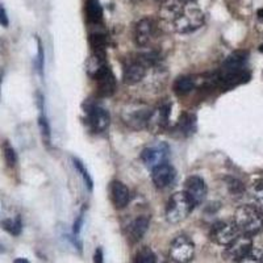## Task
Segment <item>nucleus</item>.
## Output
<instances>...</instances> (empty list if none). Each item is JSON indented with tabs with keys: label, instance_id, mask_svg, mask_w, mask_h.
<instances>
[{
	"label": "nucleus",
	"instance_id": "40",
	"mask_svg": "<svg viewBox=\"0 0 263 263\" xmlns=\"http://www.w3.org/2000/svg\"><path fill=\"white\" fill-rule=\"evenodd\" d=\"M156 2H163V0H156Z\"/></svg>",
	"mask_w": 263,
	"mask_h": 263
},
{
	"label": "nucleus",
	"instance_id": "3",
	"mask_svg": "<svg viewBox=\"0 0 263 263\" xmlns=\"http://www.w3.org/2000/svg\"><path fill=\"white\" fill-rule=\"evenodd\" d=\"M150 112L152 109L145 103H129L121 111V119L129 128L140 130L146 128Z\"/></svg>",
	"mask_w": 263,
	"mask_h": 263
},
{
	"label": "nucleus",
	"instance_id": "38",
	"mask_svg": "<svg viewBox=\"0 0 263 263\" xmlns=\"http://www.w3.org/2000/svg\"><path fill=\"white\" fill-rule=\"evenodd\" d=\"M259 51H260V53H263V44L259 46Z\"/></svg>",
	"mask_w": 263,
	"mask_h": 263
},
{
	"label": "nucleus",
	"instance_id": "39",
	"mask_svg": "<svg viewBox=\"0 0 263 263\" xmlns=\"http://www.w3.org/2000/svg\"><path fill=\"white\" fill-rule=\"evenodd\" d=\"M129 2H132V3H136V2H140V0H129Z\"/></svg>",
	"mask_w": 263,
	"mask_h": 263
},
{
	"label": "nucleus",
	"instance_id": "8",
	"mask_svg": "<svg viewBox=\"0 0 263 263\" xmlns=\"http://www.w3.org/2000/svg\"><path fill=\"white\" fill-rule=\"evenodd\" d=\"M86 123L93 133H103L109 126L111 119L104 108L96 104H88L86 109Z\"/></svg>",
	"mask_w": 263,
	"mask_h": 263
},
{
	"label": "nucleus",
	"instance_id": "34",
	"mask_svg": "<svg viewBox=\"0 0 263 263\" xmlns=\"http://www.w3.org/2000/svg\"><path fill=\"white\" fill-rule=\"evenodd\" d=\"M8 24L9 20L8 16H7L6 9H4V7L0 4V25H2V27H8Z\"/></svg>",
	"mask_w": 263,
	"mask_h": 263
},
{
	"label": "nucleus",
	"instance_id": "1",
	"mask_svg": "<svg viewBox=\"0 0 263 263\" xmlns=\"http://www.w3.org/2000/svg\"><path fill=\"white\" fill-rule=\"evenodd\" d=\"M234 224L241 234L255 236L263 229V212L254 205H241L234 213Z\"/></svg>",
	"mask_w": 263,
	"mask_h": 263
},
{
	"label": "nucleus",
	"instance_id": "2",
	"mask_svg": "<svg viewBox=\"0 0 263 263\" xmlns=\"http://www.w3.org/2000/svg\"><path fill=\"white\" fill-rule=\"evenodd\" d=\"M192 210H194V204L191 203L185 192H177L168 199L166 206V218L170 224H179L189 217Z\"/></svg>",
	"mask_w": 263,
	"mask_h": 263
},
{
	"label": "nucleus",
	"instance_id": "10",
	"mask_svg": "<svg viewBox=\"0 0 263 263\" xmlns=\"http://www.w3.org/2000/svg\"><path fill=\"white\" fill-rule=\"evenodd\" d=\"M168 146L164 142H159V144L152 145L142 150L141 153V161L144 162V164L149 168H156L159 164L166 163L168 158Z\"/></svg>",
	"mask_w": 263,
	"mask_h": 263
},
{
	"label": "nucleus",
	"instance_id": "31",
	"mask_svg": "<svg viewBox=\"0 0 263 263\" xmlns=\"http://www.w3.org/2000/svg\"><path fill=\"white\" fill-rule=\"evenodd\" d=\"M237 263H263V255L258 250L251 249L248 254L243 255L242 258H239Z\"/></svg>",
	"mask_w": 263,
	"mask_h": 263
},
{
	"label": "nucleus",
	"instance_id": "33",
	"mask_svg": "<svg viewBox=\"0 0 263 263\" xmlns=\"http://www.w3.org/2000/svg\"><path fill=\"white\" fill-rule=\"evenodd\" d=\"M229 189L232 194H236V195H241L243 192V185L242 183L238 182L236 179H232L229 182Z\"/></svg>",
	"mask_w": 263,
	"mask_h": 263
},
{
	"label": "nucleus",
	"instance_id": "22",
	"mask_svg": "<svg viewBox=\"0 0 263 263\" xmlns=\"http://www.w3.org/2000/svg\"><path fill=\"white\" fill-rule=\"evenodd\" d=\"M178 132L182 136H191L196 130V117L195 115L184 112L178 121Z\"/></svg>",
	"mask_w": 263,
	"mask_h": 263
},
{
	"label": "nucleus",
	"instance_id": "23",
	"mask_svg": "<svg viewBox=\"0 0 263 263\" xmlns=\"http://www.w3.org/2000/svg\"><path fill=\"white\" fill-rule=\"evenodd\" d=\"M86 17L91 24H99L103 20V8L99 0H87L86 2Z\"/></svg>",
	"mask_w": 263,
	"mask_h": 263
},
{
	"label": "nucleus",
	"instance_id": "18",
	"mask_svg": "<svg viewBox=\"0 0 263 263\" xmlns=\"http://www.w3.org/2000/svg\"><path fill=\"white\" fill-rule=\"evenodd\" d=\"M111 199L117 210H123L130 201V192L124 183L115 180L111 183Z\"/></svg>",
	"mask_w": 263,
	"mask_h": 263
},
{
	"label": "nucleus",
	"instance_id": "32",
	"mask_svg": "<svg viewBox=\"0 0 263 263\" xmlns=\"http://www.w3.org/2000/svg\"><path fill=\"white\" fill-rule=\"evenodd\" d=\"M135 263H157L156 255L150 249H142L137 254Z\"/></svg>",
	"mask_w": 263,
	"mask_h": 263
},
{
	"label": "nucleus",
	"instance_id": "20",
	"mask_svg": "<svg viewBox=\"0 0 263 263\" xmlns=\"http://www.w3.org/2000/svg\"><path fill=\"white\" fill-rule=\"evenodd\" d=\"M147 228H149V217L146 216H140L136 220L130 222L128 228V237L132 242H137L146 233Z\"/></svg>",
	"mask_w": 263,
	"mask_h": 263
},
{
	"label": "nucleus",
	"instance_id": "28",
	"mask_svg": "<svg viewBox=\"0 0 263 263\" xmlns=\"http://www.w3.org/2000/svg\"><path fill=\"white\" fill-rule=\"evenodd\" d=\"M40 108H41V115L39 117V125H40V130H41V136L42 140H44V144L50 145V126H49L48 119L42 112V107L40 104Z\"/></svg>",
	"mask_w": 263,
	"mask_h": 263
},
{
	"label": "nucleus",
	"instance_id": "9",
	"mask_svg": "<svg viewBox=\"0 0 263 263\" xmlns=\"http://www.w3.org/2000/svg\"><path fill=\"white\" fill-rule=\"evenodd\" d=\"M195 246L189 237L179 236L170 246V258L177 263H189L194 258Z\"/></svg>",
	"mask_w": 263,
	"mask_h": 263
},
{
	"label": "nucleus",
	"instance_id": "4",
	"mask_svg": "<svg viewBox=\"0 0 263 263\" xmlns=\"http://www.w3.org/2000/svg\"><path fill=\"white\" fill-rule=\"evenodd\" d=\"M204 23V13L200 9L187 7L183 15L170 27L171 30L177 33H191L199 29Z\"/></svg>",
	"mask_w": 263,
	"mask_h": 263
},
{
	"label": "nucleus",
	"instance_id": "35",
	"mask_svg": "<svg viewBox=\"0 0 263 263\" xmlns=\"http://www.w3.org/2000/svg\"><path fill=\"white\" fill-rule=\"evenodd\" d=\"M95 263H103V253L100 249H98L95 253Z\"/></svg>",
	"mask_w": 263,
	"mask_h": 263
},
{
	"label": "nucleus",
	"instance_id": "19",
	"mask_svg": "<svg viewBox=\"0 0 263 263\" xmlns=\"http://www.w3.org/2000/svg\"><path fill=\"white\" fill-rule=\"evenodd\" d=\"M249 54L248 51L237 50L232 53L229 57L225 60L221 66V71H233V70L246 69V62H248Z\"/></svg>",
	"mask_w": 263,
	"mask_h": 263
},
{
	"label": "nucleus",
	"instance_id": "25",
	"mask_svg": "<svg viewBox=\"0 0 263 263\" xmlns=\"http://www.w3.org/2000/svg\"><path fill=\"white\" fill-rule=\"evenodd\" d=\"M136 60H137L138 62L142 63V65L147 69V67H153V66H156L157 63H158L159 54L157 53V51H153V50L145 51V53L138 54Z\"/></svg>",
	"mask_w": 263,
	"mask_h": 263
},
{
	"label": "nucleus",
	"instance_id": "17",
	"mask_svg": "<svg viewBox=\"0 0 263 263\" xmlns=\"http://www.w3.org/2000/svg\"><path fill=\"white\" fill-rule=\"evenodd\" d=\"M146 67L137 60H132L128 65L124 67L123 72V79L124 83L133 86V84L140 83L146 75Z\"/></svg>",
	"mask_w": 263,
	"mask_h": 263
},
{
	"label": "nucleus",
	"instance_id": "24",
	"mask_svg": "<svg viewBox=\"0 0 263 263\" xmlns=\"http://www.w3.org/2000/svg\"><path fill=\"white\" fill-rule=\"evenodd\" d=\"M195 87V79L190 78V77H182L178 78L174 83V91L178 95H185V93L191 92Z\"/></svg>",
	"mask_w": 263,
	"mask_h": 263
},
{
	"label": "nucleus",
	"instance_id": "13",
	"mask_svg": "<svg viewBox=\"0 0 263 263\" xmlns=\"http://www.w3.org/2000/svg\"><path fill=\"white\" fill-rule=\"evenodd\" d=\"M157 32V25L150 17H144L138 21L135 27V42L140 48H144L150 44Z\"/></svg>",
	"mask_w": 263,
	"mask_h": 263
},
{
	"label": "nucleus",
	"instance_id": "11",
	"mask_svg": "<svg viewBox=\"0 0 263 263\" xmlns=\"http://www.w3.org/2000/svg\"><path fill=\"white\" fill-rule=\"evenodd\" d=\"M168 121H170V105L162 104L152 109L146 129L153 135H159L167 129Z\"/></svg>",
	"mask_w": 263,
	"mask_h": 263
},
{
	"label": "nucleus",
	"instance_id": "7",
	"mask_svg": "<svg viewBox=\"0 0 263 263\" xmlns=\"http://www.w3.org/2000/svg\"><path fill=\"white\" fill-rule=\"evenodd\" d=\"M239 230L237 229L234 222L218 221L212 227L210 237L213 242L221 246H228L239 236Z\"/></svg>",
	"mask_w": 263,
	"mask_h": 263
},
{
	"label": "nucleus",
	"instance_id": "37",
	"mask_svg": "<svg viewBox=\"0 0 263 263\" xmlns=\"http://www.w3.org/2000/svg\"><path fill=\"white\" fill-rule=\"evenodd\" d=\"M257 15H258V18H259V20H262V21H263V8H262V9H259V11H258Z\"/></svg>",
	"mask_w": 263,
	"mask_h": 263
},
{
	"label": "nucleus",
	"instance_id": "21",
	"mask_svg": "<svg viewBox=\"0 0 263 263\" xmlns=\"http://www.w3.org/2000/svg\"><path fill=\"white\" fill-rule=\"evenodd\" d=\"M90 46L92 49V55L100 60H105L107 51V37L103 33H92L90 36Z\"/></svg>",
	"mask_w": 263,
	"mask_h": 263
},
{
	"label": "nucleus",
	"instance_id": "27",
	"mask_svg": "<svg viewBox=\"0 0 263 263\" xmlns=\"http://www.w3.org/2000/svg\"><path fill=\"white\" fill-rule=\"evenodd\" d=\"M2 227L12 236H18L21 233V221L20 218H6L2 221Z\"/></svg>",
	"mask_w": 263,
	"mask_h": 263
},
{
	"label": "nucleus",
	"instance_id": "6",
	"mask_svg": "<svg viewBox=\"0 0 263 263\" xmlns=\"http://www.w3.org/2000/svg\"><path fill=\"white\" fill-rule=\"evenodd\" d=\"M250 71L248 69L233 70V71H220L215 78V84L222 91L233 90L236 87L250 81Z\"/></svg>",
	"mask_w": 263,
	"mask_h": 263
},
{
	"label": "nucleus",
	"instance_id": "30",
	"mask_svg": "<svg viewBox=\"0 0 263 263\" xmlns=\"http://www.w3.org/2000/svg\"><path fill=\"white\" fill-rule=\"evenodd\" d=\"M251 194H253L255 203L258 204V208L263 210V179L258 180V182H255L254 184H253Z\"/></svg>",
	"mask_w": 263,
	"mask_h": 263
},
{
	"label": "nucleus",
	"instance_id": "26",
	"mask_svg": "<svg viewBox=\"0 0 263 263\" xmlns=\"http://www.w3.org/2000/svg\"><path fill=\"white\" fill-rule=\"evenodd\" d=\"M2 149H3V157L7 166H8V167H15L16 163H17V154H16L12 145L9 144L8 141H6L3 144V146H2Z\"/></svg>",
	"mask_w": 263,
	"mask_h": 263
},
{
	"label": "nucleus",
	"instance_id": "36",
	"mask_svg": "<svg viewBox=\"0 0 263 263\" xmlns=\"http://www.w3.org/2000/svg\"><path fill=\"white\" fill-rule=\"evenodd\" d=\"M13 263H29V260L25 259V258H17V259H15Z\"/></svg>",
	"mask_w": 263,
	"mask_h": 263
},
{
	"label": "nucleus",
	"instance_id": "16",
	"mask_svg": "<svg viewBox=\"0 0 263 263\" xmlns=\"http://www.w3.org/2000/svg\"><path fill=\"white\" fill-rule=\"evenodd\" d=\"M152 179L156 187L166 189L175 179V170L168 163L159 164L152 170Z\"/></svg>",
	"mask_w": 263,
	"mask_h": 263
},
{
	"label": "nucleus",
	"instance_id": "41",
	"mask_svg": "<svg viewBox=\"0 0 263 263\" xmlns=\"http://www.w3.org/2000/svg\"><path fill=\"white\" fill-rule=\"evenodd\" d=\"M185 2H190V0H185Z\"/></svg>",
	"mask_w": 263,
	"mask_h": 263
},
{
	"label": "nucleus",
	"instance_id": "15",
	"mask_svg": "<svg viewBox=\"0 0 263 263\" xmlns=\"http://www.w3.org/2000/svg\"><path fill=\"white\" fill-rule=\"evenodd\" d=\"M185 195L189 196L194 206L200 205L206 196V184L203 178L194 175L185 182Z\"/></svg>",
	"mask_w": 263,
	"mask_h": 263
},
{
	"label": "nucleus",
	"instance_id": "12",
	"mask_svg": "<svg viewBox=\"0 0 263 263\" xmlns=\"http://www.w3.org/2000/svg\"><path fill=\"white\" fill-rule=\"evenodd\" d=\"M187 7L185 0H163L159 7L161 20L170 28L183 15Z\"/></svg>",
	"mask_w": 263,
	"mask_h": 263
},
{
	"label": "nucleus",
	"instance_id": "14",
	"mask_svg": "<svg viewBox=\"0 0 263 263\" xmlns=\"http://www.w3.org/2000/svg\"><path fill=\"white\" fill-rule=\"evenodd\" d=\"M253 249V241L250 236L246 234H239L233 242L229 243L224 251V257L230 260H238L243 255L248 254L249 251Z\"/></svg>",
	"mask_w": 263,
	"mask_h": 263
},
{
	"label": "nucleus",
	"instance_id": "5",
	"mask_svg": "<svg viewBox=\"0 0 263 263\" xmlns=\"http://www.w3.org/2000/svg\"><path fill=\"white\" fill-rule=\"evenodd\" d=\"M91 77L96 83V92L99 96L107 98V96L114 95L115 90H116V79H115V75L109 69V66L104 63L99 69H96L91 74Z\"/></svg>",
	"mask_w": 263,
	"mask_h": 263
},
{
	"label": "nucleus",
	"instance_id": "29",
	"mask_svg": "<svg viewBox=\"0 0 263 263\" xmlns=\"http://www.w3.org/2000/svg\"><path fill=\"white\" fill-rule=\"evenodd\" d=\"M72 162H74V167L77 168V171H78V173L81 174V177L83 178L86 185H88V189H90V190L92 189V179H91L88 171H87L86 167H84V164L77 158H72Z\"/></svg>",
	"mask_w": 263,
	"mask_h": 263
}]
</instances>
